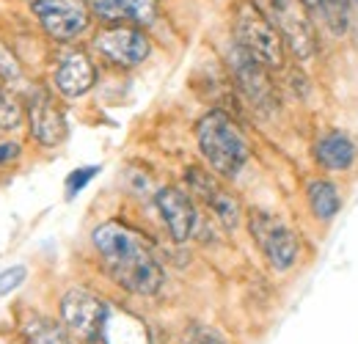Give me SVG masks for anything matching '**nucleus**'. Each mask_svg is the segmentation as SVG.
<instances>
[{
    "instance_id": "obj_1",
    "label": "nucleus",
    "mask_w": 358,
    "mask_h": 344,
    "mask_svg": "<svg viewBox=\"0 0 358 344\" xmlns=\"http://www.w3.org/2000/svg\"><path fill=\"white\" fill-rule=\"evenodd\" d=\"M94 251L102 259L105 273L133 295H155L166 275L157 257L152 254L146 237L124 220H108L91 234Z\"/></svg>"
},
{
    "instance_id": "obj_2",
    "label": "nucleus",
    "mask_w": 358,
    "mask_h": 344,
    "mask_svg": "<svg viewBox=\"0 0 358 344\" xmlns=\"http://www.w3.org/2000/svg\"><path fill=\"white\" fill-rule=\"evenodd\" d=\"M196 141L210 169L224 179H234L251 157L245 135L224 110H210L201 116L196 124Z\"/></svg>"
},
{
    "instance_id": "obj_3",
    "label": "nucleus",
    "mask_w": 358,
    "mask_h": 344,
    "mask_svg": "<svg viewBox=\"0 0 358 344\" xmlns=\"http://www.w3.org/2000/svg\"><path fill=\"white\" fill-rule=\"evenodd\" d=\"M231 31L237 44L257 58L265 69H281L287 61V44L265 8L257 0H237L231 8Z\"/></svg>"
},
{
    "instance_id": "obj_4",
    "label": "nucleus",
    "mask_w": 358,
    "mask_h": 344,
    "mask_svg": "<svg viewBox=\"0 0 358 344\" xmlns=\"http://www.w3.org/2000/svg\"><path fill=\"white\" fill-rule=\"evenodd\" d=\"M257 3L265 8V14L281 34L289 52L301 61L312 58L317 52V31L309 6L303 0H257Z\"/></svg>"
},
{
    "instance_id": "obj_5",
    "label": "nucleus",
    "mask_w": 358,
    "mask_h": 344,
    "mask_svg": "<svg viewBox=\"0 0 358 344\" xmlns=\"http://www.w3.org/2000/svg\"><path fill=\"white\" fill-rule=\"evenodd\" d=\"M248 229H251V237L257 240L259 251L265 254L268 264L275 273H287L298 261L301 240L278 215L265 213V210H251L248 213Z\"/></svg>"
},
{
    "instance_id": "obj_6",
    "label": "nucleus",
    "mask_w": 358,
    "mask_h": 344,
    "mask_svg": "<svg viewBox=\"0 0 358 344\" xmlns=\"http://www.w3.org/2000/svg\"><path fill=\"white\" fill-rule=\"evenodd\" d=\"M34 17L55 42H72L83 36L91 25V8L86 0H28Z\"/></svg>"
},
{
    "instance_id": "obj_7",
    "label": "nucleus",
    "mask_w": 358,
    "mask_h": 344,
    "mask_svg": "<svg viewBox=\"0 0 358 344\" xmlns=\"http://www.w3.org/2000/svg\"><path fill=\"white\" fill-rule=\"evenodd\" d=\"M94 50L110 61L113 66L122 69H133L138 64H143L152 52V39L141 31V25H127V22H116V25H105L96 31L94 36Z\"/></svg>"
},
{
    "instance_id": "obj_8",
    "label": "nucleus",
    "mask_w": 358,
    "mask_h": 344,
    "mask_svg": "<svg viewBox=\"0 0 358 344\" xmlns=\"http://www.w3.org/2000/svg\"><path fill=\"white\" fill-rule=\"evenodd\" d=\"M108 317H110L108 303L83 287H72L61 298V320L66 331L75 334L80 342H96L105 331Z\"/></svg>"
},
{
    "instance_id": "obj_9",
    "label": "nucleus",
    "mask_w": 358,
    "mask_h": 344,
    "mask_svg": "<svg viewBox=\"0 0 358 344\" xmlns=\"http://www.w3.org/2000/svg\"><path fill=\"white\" fill-rule=\"evenodd\" d=\"M229 69L234 75V83L237 88L248 96V102L254 108H259L262 113H270L275 108V94H273V83L268 78V69L251 58L240 44H234L229 50Z\"/></svg>"
},
{
    "instance_id": "obj_10",
    "label": "nucleus",
    "mask_w": 358,
    "mask_h": 344,
    "mask_svg": "<svg viewBox=\"0 0 358 344\" xmlns=\"http://www.w3.org/2000/svg\"><path fill=\"white\" fill-rule=\"evenodd\" d=\"M185 179L190 185V193L196 199H201L226 229H237V223H240V204H237V199L231 193H226L215 176H210L207 171L193 166V169L185 171Z\"/></svg>"
},
{
    "instance_id": "obj_11",
    "label": "nucleus",
    "mask_w": 358,
    "mask_h": 344,
    "mask_svg": "<svg viewBox=\"0 0 358 344\" xmlns=\"http://www.w3.org/2000/svg\"><path fill=\"white\" fill-rule=\"evenodd\" d=\"M28 122H31V135L36 143L42 146H58L64 138H66V116L61 110V105L45 94V91H36L34 99L28 102Z\"/></svg>"
},
{
    "instance_id": "obj_12",
    "label": "nucleus",
    "mask_w": 358,
    "mask_h": 344,
    "mask_svg": "<svg viewBox=\"0 0 358 344\" xmlns=\"http://www.w3.org/2000/svg\"><path fill=\"white\" fill-rule=\"evenodd\" d=\"M155 201H157V210L166 220V229L174 237V243H187L196 229V220H199L190 196L182 193L179 187H163Z\"/></svg>"
},
{
    "instance_id": "obj_13",
    "label": "nucleus",
    "mask_w": 358,
    "mask_h": 344,
    "mask_svg": "<svg viewBox=\"0 0 358 344\" xmlns=\"http://www.w3.org/2000/svg\"><path fill=\"white\" fill-rule=\"evenodd\" d=\"M94 80H96V69L83 50H69L55 69V88L66 99H78L89 94L94 88Z\"/></svg>"
},
{
    "instance_id": "obj_14",
    "label": "nucleus",
    "mask_w": 358,
    "mask_h": 344,
    "mask_svg": "<svg viewBox=\"0 0 358 344\" xmlns=\"http://www.w3.org/2000/svg\"><path fill=\"white\" fill-rule=\"evenodd\" d=\"M91 14L108 25L135 22L152 25L157 20V0H86Z\"/></svg>"
},
{
    "instance_id": "obj_15",
    "label": "nucleus",
    "mask_w": 358,
    "mask_h": 344,
    "mask_svg": "<svg viewBox=\"0 0 358 344\" xmlns=\"http://www.w3.org/2000/svg\"><path fill=\"white\" fill-rule=\"evenodd\" d=\"M317 163L328 171H348L353 169L358 157V149H356V141L345 132V129H331L320 138L317 143Z\"/></svg>"
},
{
    "instance_id": "obj_16",
    "label": "nucleus",
    "mask_w": 358,
    "mask_h": 344,
    "mask_svg": "<svg viewBox=\"0 0 358 344\" xmlns=\"http://www.w3.org/2000/svg\"><path fill=\"white\" fill-rule=\"evenodd\" d=\"M22 336L28 344H72L69 331H64V325H58L55 320H50L45 314H25L22 322Z\"/></svg>"
},
{
    "instance_id": "obj_17",
    "label": "nucleus",
    "mask_w": 358,
    "mask_h": 344,
    "mask_svg": "<svg viewBox=\"0 0 358 344\" xmlns=\"http://www.w3.org/2000/svg\"><path fill=\"white\" fill-rule=\"evenodd\" d=\"M306 199H309V210L317 220H331L342 210L339 187L331 179H312L306 187Z\"/></svg>"
},
{
    "instance_id": "obj_18",
    "label": "nucleus",
    "mask_w": 358,
    "mask_h": 344,
    "mask_svg": "<svg viewBox=\"0 0 358 344\" xmlns=\"http://www.w3.org/2000/svg\"><path fill=\"white\" fill-rule=\"evenodd\" d=\"M350 3L353 0H322L320 14L334 36H345L350 28Z\"/></svg>"
},
{
    "instance_id": "obj_19",
    "label": "nucleus",
    "mask_w": 358,
    "mask_h": 344,
    "mask_svg": "<svg viewBox=\"0 0 358 344\" xmlns=\"http://www.w3.org/2000/svg\"><path fill=\"white\" fill-rule=\"evenodd\" d=\"M20 122H22V105H20V99L6 86H0V129L20 127Z\"/></svg>"
},
{
    "instance_id": "obj_20",
    "label": "nucleus",
    "mask_w": 358,
    "mask_h": 344,
    "mask_svg": "<svg viewBox=\"0 0 358 344\" xmlns=\"http://www.w3.org/2000/svg\"><path fill=\"white\" fill-rule=\"evenodd\" d=\"M182 344H226V339L207 325H187V331L182 334Z\"/></svg>"
},
{
    "instance_id": "obj_21",
    "label": "nucleus",
    "mask_w": 358,
    "mask_h": 344,
    "mask_svg": "<svg viewBox=\"0 0 358 344\" xmlns=\"http://www.w3.org/2000/svg\"><path fill=\"white\" fill-rule=\"evenodd\" d=\"M99 173V166H86V169H75V171L66 176V196L72 199V196H78L86 185H89L91 179Z\"/></svg>"
},
{
    "instance_id": "obj_22",
    "label": "nucleus",
    "mask_w": 358,
    "mask_h": 344,
    "mask_svg": "<svg viewBox=\"0 0 358 344\" xmlns=\"http://www.w3.org/2000/svg\"><path fill=\"white\" fill-rule=\"evenodd\" d=\"M25 275H28V270H25L22 264H14V267L3 270V273H0V298L8 295V292H14L17 287H22Z\"/></svg>"
},
{
    "instance_id": "obj_23",
    "label": "nucleus",
    "mask_w": 358,
    "mask_h": 344,
    "mask_svg": "<svg viewBox=\"0 0 358 344\" xmlns=\"http://www.w3.org/2000/svg\"><path fill=\"white\" fill-rule=\"evenodd\" d=\"M0 75H3L6 80L20 78V64L14 61V55H11L8 47H3V44H0Z\"/></svg>"
},
{
    "instance_id": "obj_24",
    "label": "nucleus",
    "mask_w": 358,
    "mask_h": 344,
    "mask_svg": "<svg viewBox=\"0 0 358 344\" xmlns=\"http://www.w3.org/2000/svg\"><path fill=\"white\" fill-rule=\"evenodd\" d=\"M20 157V143H0V166H6V163H14Z\"/></svg>"
},
{
    "instance_id": "obj_25",
    "label": "nucleus",
    "mask_w": 358,
    "mask_h": 344,
    "mask_svg": "<svg viewBox=\"0 0 358 344\" xmlns=\"http://www.w3.org/2000/svg\"><path fill=\"white\" fill-rule=\"evenodd\" d=\"M306 6H309V11H320V6H322V0H303Z\"/></svg>"
}]
</instances>
